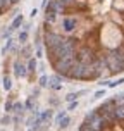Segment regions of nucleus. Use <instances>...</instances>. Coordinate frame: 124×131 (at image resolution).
<instances>
[{"label":"nucleus","instance_id":"b1692460","mask_svg":"<svg viewBox=\"0 0 124 131\" xmlns=\"http://www.w3.org/2000/svg\"><path fill=\"white\" fill-rule=\"evenodd\" d=\"M29 28H31V23H24V31H29Z\"/></svg>","mask_w":124,"mask_h":131},{"label":"nucleus","instance_id":"f257e3e1","mask_svg":"<svg viewBox=\"0 0 124 131\" xmlns=\"http://www.w3.org/2000/svg\"><path fill=\"white\" fill-rule=\"evenodd\" d=\"M40 28L48 64L67 81L124 72V0H48Z\"/></svg>","mask_w":124,"mask_h":131},{"label":"nucleus","instance_id":"2eb2a0df","mask_svg":"<svg viewBox=\"0 0 124 131\" xmlns=\"http://www.w3.org/2000/svg\"><path fill=\"white\" fill-rule=\"evenodd\" d=\"M28 36H29V33L22 29V31H19V35H17V41H19L21 45H24V43L28 41Z\"/></svg>","mask_w":124,"mask_h":131},{"label":"nucleus","instance_id":"0eeeda50","mask_svg":"<svg viewBox=\"0 0 124 131\" xmlns=\"http://www.w3.org/2000/svg\"><path fill=\"white\" fill-rule=\"evenodd\" d=\"M52 116H53L52 109H47V111H43V112H38V119H40V123L43 124V129H45L47 124L52 121Z\"/></svg>","mask_w":124,"mask_h":131},{"label":"nucleus","instance_id":"f3484780","mask_svg":"<svg viewBox=\"0 0 124 131\" xmlns=\"http://www.w3.org/2000/svg\"><path fill=\"white\" fill-rule=\"evenodd\" d=\"M38 85H40V88H47L48 86V76L47 74H41L38 78Z\"/></svg>","mask_w":124,"mask_h":131},{"label":"nucleus","instance_id":"f03ea898","mask_svg":"<svg viewBox=\"0 0 124 131\" xmlns=\"http://www.w3.org/2000/svg\"><path fill=\"white\" fill-rule=\"evenodd\" d=\"M78 131H124V92L105 98L86 112Z\"/></svg>","mask_w":124,"mask_h":131},{"label":"nucleus","instance_id":"393cba45","mask_svg":"<svg viewBox=\"0 0 124 131\" xmlns=\"http://www.w3.org/2000/svg\"><path fill=\"white\" fill-rule=\"evenodd\" d=\"M0 131H5V129H0Z\"/></svg>","mask_w":124,"mask_h":131},{"label":"nucleus","instance_id":"dca6fc26","mask_svg":"<svg viewBox=\"0 0 124 131\" xmlns=\"http://www.w3.org/2000/svg\"><path fill=\"white\" fill-rule=\"evenodd\" d=\"M105 93H107V90L105 88H100V90H97V92L93 93V102H97V100H100V98H104L105 97Z\"/></svg>","mask_w":124,"mask_h":131},{"label":"nucleus","instance_id":"20e7f679","mask_svg":"<svg viewBox=\"0 0 124 131\" xmlns=\"http://www.w3.org/2000/svg\"><path fill=\"white\" fill-rule=\"evenodd\" d=\"M62 81H64V78L59 76V74H55L52 78H48V86L47 88H50L52 92H59L60 88H62Z\"/></svg>","mask_w":124,"mask_h":131},{"label":"nucleus","instance_id":"9d476101","mask_svg":"<svg viewBox=\"0 0 124 131\" xmlns=\"http://www.w3.org/2000/svg\"><path fill=\"white\" fill-rule=\"evenodd\" d=\"M85 93H88V90H79V92H72L65 95V102H71V100H78L79 97H83Z\"/></svg>","mask_w":124,"mask_h":131},{"label":"nucleus","instance_id":"4be33fe9","mask_svg":"<svg viewBox=\"0 0 124 131\" xmlns=\"http://www.w3.org/2000/svg\"><path fill=\"white\" fill-rule=\"evenodd\" d=\"M65 116V111H60V112H57V116H55V121H53V123H55V124H59V121L62 117H64Z\"/></svg>","mask_w":124,"mask_h":131},{"label":"nucleus","instance_id":"6e6552de","mask_svg":"<svg viewBox=\"0 0 124 131\" xmlns=\"http://www.w3.org/2000/svg\"><path fill=\"white\" fill-rule=\"evenodd\" d=\"M24 24V16L22 14H16V17L12 19V23H10V26H9V31L14 33L16 29H19L21 26Z\"/></svg>","mask_w":124,"mask_h":131},{"label":"nucleus","instance_id":"1a4fd4ad","mask_svg":"<svg viewBox=\"0 0 124 131\" xmlns=\"http://www.w3.org/2000/svg\"><path fill=\"white\" fill-rule=\"evenodd\" d=\"M98 83H100L102 86H105V88H117V86L124 85V78H119V79H116V81H109V79H100Z\"/></svg>","mask_w":124,"mask_h":131},{"label":"nucleus","instance_id":"aec40b11","mask_svg":"<svg viewBox=\"0 0 124 131\" xmlns=\"http://www.w3.org/2000/svg\"><path fill=\"white\" fill-rule=\"evenodd\" d=\"M78 105H79L78 100H71V102H67V111H69V112L76 111V109H78Z\"/></svg>","mask_w":124,"mask_h":131},{"label":"nucleus","instance_id":"5701e85b","mask_svg":"<svg viewBox=\"0 0 124 131\" xmlns=\"http://www.w3.org/2000/svg\"><path fill=\"white\" fill-rule=\"evenodd\" d=\"M36 14H38V9H36V7H35V9H33V10H31V14H29V16H31V17H35V16H36Z\"/></svg>","mask_w":124,"mask_h":131},{"label":"nucleus","instance_id":"f8f14e48","mask_svg":"<svg viewBox=\"0 0 124 131\" xmlns=\"http://www.w3.org/2000/svg\"><path fill=\"white\" fill-rule=\"evenodd\" d=\"M21 57H24L26 60L31 57V45H26V43L22 45V48H21Z\"/></svg>","mask_w":124,"mask_h":131},{"label":"nucleus","instance_id":"39448f33","mask_svg":"<svg viewBox=\"0 0 124 131\" xmlns=\"http://www.w3.org/2000/svg\"><path fill=\"white\" fill-rule=\"evenodd\" d=\"M19 2L21 0H0V16H4V14H7L9 10H12Z\"/></svg>","mask_w":124,"mask_h":131},{"label":"nucleus","instance_id":"412c9836","mask_svg":"<svg viewBox=\"0 0 124 131\" xmlns=\"http://www.w3.org/2000/svg\"><path fill=\"white\" fill-rule=\"evenodd\" d=\"M24 109H26V111H33V109H35V107H33V97L28 98L26 102H24Z\"/></svg>","mask_w":124,"mask_h":131},{"label":"nucleus","instance_id":"a211bd4d","mask_svg":"<svg viewBox=\"0 0 124 131\" xmlns=\"http://www.w3.org/2000/svg\"><path fill=\"white\" fill-rule=\"evenodd\" d=\"M4 109H5V112H9V114L12 112V109H14V102H12V97H9V98H7V102H5V107H4Z\"/></svg>","mask_w":124,"mask_h":131},{"label":"nucleus","instance_id":"423d86ee","mask_svg":"<svg viewBox=\"0 0 124 131\" xmlns=\"http://www.w3.org/2000/svg\"><path fill=\"white\" fill-rule=\"evenodd\" d=\"M26 67H28V78H29V81H33V76H35V72L38 69V59L36 57H29L26 60Z\"/></svg>","mask_w":124,"mask_h":131},{"label":"nucleus","instance_id":"6ab92c4d","mask_svg":"<svg viewBox=\"0 0 124 131\" xmlns=\"http://www.w3.org/2000/svg\"><path fill=\"white\" fill-rule=\"evenodd\" d=\"M0 123H2L4 126H9L10 123H12V117H10V114H9V112H5V116L0 119Z\"/></svg>","mask_w":124,"mask_h":131},{"label":"nucleus","instance_id":"9b49d317","mask_svg":"<svg viewBox=\"0 0 124 131\" xmlns=\"http://www.w3.org/2000/svg\"><path fill=\"white\" fill-rule=\"evenodd\" d=\"M24 111H26V109H24V104H21V102H16V104H14L12 112L16 116H21V117H22V116H24Z\"/></svg>","mask_w":124,"mask_h":131},{"label":"nucleus","instance_id":"7ed1b4c3","mask_svg":"<svg viewBox=\"0 0 124 131\" xmlns=\"http://www.w3.org/2000/svg\"><path fill=\"white\" fill-rule=\"evenodd\" d=\"M12 71H14V76L17 79H21V78H26L28 76V67H26V64L22 62V60H16L12 64Z\"/></svg>","mask_w":124,"mask_h":131},{"label":"nucleus","instance_id":"4468645a","mask_svg":"<svg viewBox=\"0 0 124 131\" xmlns=\"http://www.w3.org/2000/svg\"><path fill=\"white\" fill-rule=\"evenodd\" d=\"M4 90H5V92H10V90H12V79H10L9 74L4 76Z\"/></svg>","mask_w":124,"mask_h":131},{"label":"nucleus","instance_id":"ddd939ff","mask_svg":"<svg viewBox=\"0 0 124 131\" xmlns=\"http://www.w3.org/2000/svg\"><path fill=\"white\" fill-rule=\"evenodd\" d=\"M69 124H71V117H69V116L65 114L64 117L59 121V124H57V126H59L60 129H65V128H69Z\"/></svg>","mask_w":124,"mask_h":131}]
</instances>
